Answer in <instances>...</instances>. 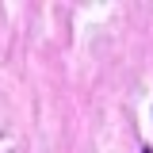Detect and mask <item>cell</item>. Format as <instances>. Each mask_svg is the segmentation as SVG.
<instances>
[{"label":"cell","instance_id":"1","mask_svg":"<svg viewBox=\"0 0 153 153\" xmlns=\"http://www.w3.org/2000/svg\"><path fill=\"white\" fill-rule=\"evenodd\" d=\"M142 153H153V149H149V146H146V149H142Z\"/></svg>","mask_w":153,"mask_h":153}]
</instances>
